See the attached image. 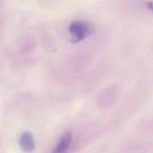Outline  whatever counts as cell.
<instances>
[{
    "label": "cell",
    "instance_id": "cell-3",
    "mask_svg": "<svg viewBox=\"0 0 153 153\" xmlns=\"http://www.w3.org/2000/svg\"><path fill=\"white\" fill-rule=\"evenodd\" d=\"M72 141V135L70 132L64 134L60 140L52 153H65L69 148Z\"/></svg>",
    "mask_w": 153,
    "mask_h": 153
},
{
    "label": "cell",
    "instance_id": "cell-4",
    "mask_svg": "<svg viewBox=\"0 0 153 153\" xmlns=\"http://www.w3.org/2000/svg\"><path fill=\"white\" fill-rule=\"evenodd\" d=\"M147 7L149 10L153 13V1H149L147 3Z\"/></svg>",
    "mask_w": 153,
    "mask_h": 153
},
{
    "label": "cell",
    "instance_id": "cell-2",
    "mask_svg": "<svg viewBox=\"0 0 153 153\" xmlns=\"http://www.w3.org/2000/svg\"><path fill=\"white\" fill-rule=\"evenodd\" d=\"M19 145L23 151L26 153L33 152L35 148V143L33 135L29 131H25L19 139Z\"/></svg>",
    "mask_w": 153,
    "mask_h": 153
},
{
    "label": "cell",
    "instance_id": "cell-1",
    "mask_svg": "<svg viewBox=\"0 0 153 153\" xmlns=\"http://www.w3.org/2000/svg\"><path fill=\"white\" fill-rule=\"evenodd\" d=\"M94 27L90 21L78 20L70 25L69 31L71 42L76 43L85 39L94 33Z\"/></svg>",
    "mask_w": 153,
    "mask_h": 153
}]
</instances>
